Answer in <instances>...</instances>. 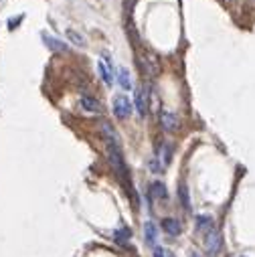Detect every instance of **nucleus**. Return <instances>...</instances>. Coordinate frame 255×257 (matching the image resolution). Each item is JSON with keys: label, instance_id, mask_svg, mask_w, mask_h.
I'll return each mask as SVG.
<instances>
[{"label": "nucleus", "instance_id": "obj_13", "mask_svg": "<svg viewBox=\"0 0 255 257\" xmlns=\"http://www.w3.org/2000/svg\"><path fill=\"white\" fill-rule=\"evenodd\" d=\"M158 158H160V164L168 166V162H170V146L168 144H162V148H160V152H158Z\"/></svg>", "mask_w": 255, "mask_h": 257}, {"label": "nucleus", "instance_id": "obj_7", "mask_svg": "<svg viewBox=\"0 0 255 257\" xmlns=\"http://www.w3.org/2000/svg\"><path fill=\"white\" fill-rule=\"evenodd\" d=\"M81 107L85 112H91V114H99L101 112V103L98 99L89 98V96H81Z\"/></svg>", "mask_w": 255, "mask_h": 257}, {"label": "nucleus", "instance_id": "obj_10", "mask_svg": "<svg viewBox=\"0 0 255 257\" xmlns=\"http://www.w3.org/2000/svg\"><path fill=\"white\" fill-rule=\"evenodd\" d=\"M150 195H152L154 198H162V200H164V198L168 197V191H166V186H164L162 182L156 180V182H152V186H150Z\"/></svg>", "mask_w": 255, "mask_h": 257}, {"label": "nucleus", "instance_id": "obj_2", "mask_svg": "<svg viewBox=\"0 0 255 257\" xmlns=\"http://www.w3.org/2000/svg\"><path fill=\"white\" fill-rule=\"evenodd\" d=\"M221 245H223V237L217 229H211L207 231V239H205V249L209 253V257H217L219 251H221Z\"/></svg>", "mask_w": 255, "mask_h": 257}, {"label": "nucleus", "instance_id": "obj_9", "mask_svg": "<svg viewBox=\"0 0 255 257\" xmlns=\"http://www.w3.org/2000/svg\"><path fill=\"white\" fill-rule=\"evenodd\" d=\"M144 235H146V243L148 245H156V225L152 221L144 225Z\"/></svg>", "mask_w": 255, "mask_h": 257}, {"label": "nucleus", "instance_id": "obj_5", "mask_svg": "<svg viewBox=\"0 0 255 257\" xmlns=\"http://www.w3.org/2000/svg\"><path fill=\"white\" fill-rule=\"evenodd\" d=\"M136 112L142 118L148 114V91H146L144 87H138L136 89Z\"/></svg>", "mask_w": 255, "mask_h": 257}, {"label": "nucleus", "instance_id": "obj_8", "mask_svg": "<svg viewBox=\"0 0 255 257\" xmlns=\"http://www.w3.org/2000/svg\"><path fill=\"white\" fill-rule=\"evenodd\" d=\"M162 229L168 233V235H180L182 233V227H180V223L177 221V219H162Z\"/></svg>", "mask_w": 255, "mask_h": 257}, {"label": "nucleus", "instance_id": "obj_11", "mask_svg": "<svg viewBox=\"0 0 255 257\" xmlns=\"http://www.w3.org/2000/svg\"><path fill=\"white\" fill-rule=\"evenodd\" d=\"M45 45L49 47V49H53V51H67V45L65 43H61L59 39H53V37H45Z\"/></svg>", "mask_w": 255, "mask_h": 257}, {"label": "nucleus", "instance_id": "obj_1", "mask_svg": "<svg viewBox=\"0 0 255 257\" xmlns=\"http://www.w3.org/2000/svg\"><path fill=\"white\" fill-rule=\"evenodd\" d=\"M107 154H110V162H112V168L116 170V174L126 184V162H124V156H122V150H119V144H107Z\"/></svg>", "mask_w": 255, "mask_h": 257}, {"label": "nucleus", "instance_id": "obj_18", "mask_svg": "<svg viewBox=\"0 0 255 257\" xmlns=\"http://www.w3.org/2000/svg\"><path fill=\"white\" fill-rule=\"evenodd\" d=\"M191 257H198V255H196V253H191Z\"/></svg>", "mask_w": 255, "mask_h": 257}, {"label": "nucleus", "instance_id": "obj_17", "mask_svg": "<svg viewBox=\"0 0 255 257\" xmlns=\"http://www.w3.org/2000/svg\"><path fill=\"white\" fill-rule=\"evenodd\" d=\"M154 257H164V251L160 247H154Z\"/></svg>", "mask_w": 255, "mask_h": 257}, {"label": "nucleus", "instance_id": "obj_16", "mask_svg": "<svg viewBox=\"0 0 255 257\" xmlns=\"http://www.w3.org/2000/svg\"><path fill=\"white\" fill-rule=\"evenodd\" d=\"M67 37H69L75 45H81V47H85V39H83V35H79L77 31L69 29V31H67Z\"/></svg>", "mask_w": 255, "mask_h": 257}, {"label": "nucleus", "instance_id": "obj_12", "mask_svg": "<svg viewBox=\"0 0 255 257\" xmlns=\"http://www.w3.org/2000/svg\"><path fill=\"white\" fill-rule=\"evenodd\" d=\"M178 195H180V202L186 211H191V200H189V188H186L184 182H180V188H178Z\"/></svg>", "mask_w": 255, "mask_h": 257}, {"label": "nucleus", "instance_id": "obj_15", "mask_svg": "<svg viewBox=\"0 0 255 257\" xmlns=\"http://www.w3.org/2000/svg\"><path fill=\"white\" fill-rule=\"evenodd\" d=\"M196 229H198V231H211V229H213V221L209 217H198L196 219Z\"/></svg>", "mask_w": 255, "mask_h": 257}, {"label": "nucleus", "instance_id": "obj_6", "mask_svg": "<svg viewBox=\"0 0 255 257\" xmlns=\"http://www.w3.org/2000/svg\"><path fill=\"white\" fill-rule=\"evenodd\" d=\"M160 124H162V128L166 132H174L178 128V118L172 112H162V116H160Z\"/></svg>", "mask_w": 255, "mask_h": 257}, {"label": "nucleus", "instance_id": "obj_3", "mask_svg": "<svg viewBox=\"0 0 255 257\" xmlns=\"http://www.w3.org/2000/svg\"><path fill=\"white\" fill-rule=\"evenodd\" d=\"M114 114H116V118H119V119L130 118V114H132V101H130L126 96H118V98L114 99Z\"/></svg>", "mask_w": 255, "mask_h": 257}, {"label": "nucleus", "instance_id": "obj_19", "mask_svg": "<svg viewBox=\"0 0 255 257\" xmlns=\"http://www.w3.org/2000/svg\"><path fill=\"white\" fill-rule=\"evenodd\" d=\"M2 2H4V0H0V6H2Z\"/></svg>", "mask_w": 255, "mask_h": 257}, {"label": "nucleus", "instance_id": "obj_4", "mask_svg": "<svg viewBox=\"0 0 255 257\" xmlns=\"http://www.w3.org/2000/svg\"><path fill=\"white\" fill-rule=\"evenodd\" d=\"M98 69H99L101 79L105 81L107 85H112V83H114V75H112V59L107 57V55H103V59L98 63Z\"/></svg>", "mask_w": 255, "mask_h": 257}, {"label": "nucleus", "instance_id": "obj_14", "mask_svg": "<svg viewBox=\"0 0 255 257\" xmlns=\"http://www.w3.org/2000/svg\"><path fill=\"white\" fill-rule=\"evenodd\" d=\"M119 85H122L124 89H130L132 87V79H130V73H128V69H124V67H122V69H119Z\"/></svg>", "mask_w": 255, "mask_h": 257}]
</instances>
